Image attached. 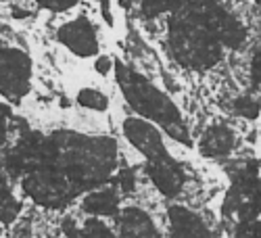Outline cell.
<instances>
[{
    "label": "cell",
    "instance_id": "6da1fadb",
    "mask_svg": "<svg viewBox=\"0 0 261 238\" xmlns=\"http://www.w3.org/2000/svg\"><path fill=\"white\" fill-rule=\"evenodd\" d=\"M115 77L125 102L132 107V111H136L138 117L157 125L173 142H178L186 148L192 146V136L182 117L180 107L161 88H157L153 82L138 73L134 67H127V65L117 61H115Z\"/></svg>",
    "mask_w": 261,
    "mask_h": 238
},
{
    "label": "cell",
    "instance_id": "7a4b0ae2",
    "mask_svg": "<svg viewBox=\"0 0 261 238\" xmlns=\"http://www.w3.org/2000/svg\"><path fill=\"white\" fill-rule=\"evenodd\" d=\"M34 61L28 50L0 44V96L11 104L23 102L32 92Z\"/></svg>",
    "mask_w": 261,
    "mask_h": 238
},
{
    "label": "cell",
    "instance_id": "3957f363",
    "mask_svg": "<svg viewBox=\"0 0 261 238\" xmlns=\"http://www.w3.org/2000/svg\"><path fill=\"white\" fill-rule=\"evenodd\" d=\"M59 44L77 59H90L100 55V40L96 23L88 15H73L57 30Z\"/></svg>",
    "mask_w": 261,
    "mask_h": 238
},
{
    "label": "cell",
    "instance_id": "277c9868",
    "mask_svg": "<svg viewBox=\"0 0 261 238\" xmlns=\"http://www.w3.org/2000/svg\"><path fill=\"white\" fill-rule=\"evenodd\" d=\"M121 134L127 144L144 157V161L169 155V148L165 146V134L157 125L138 115H127L121 121Z\"/></svg>",
    "mask_w": 261,
    "mask_h": 238
},
{
    "label": "cell",
    "instance_id": "5b68a950",
    "mask_svg": "<svg viewBox=\"0 0 261 238\" xmlns=\"http://www.w3.org/2000/svg\"><path fill=\"white\" fill-rule=\"evenodd\" d=\"M144 174H146L148 182L153 184V188L161 194L163 199H178L184 192L186 171H184L182 163L171 153L146 161L144 163Z\"/></svg>",
    "mask_w": 261,
    "mask_h": 238
},
{
    "label": "cell",
    "instance_id": "8992f818",
    "mask_svg": "<svg viewBox=\"0 0 261 238\" xmlns=\"http://www.w3.org/2000/svg\"><path fill=\"white\" fill-rule=\"evenodd\" d=\"M165 238H215V234L201 213L186 205H171L167 209Z\"/></svg>",
    "mask_w": 261,
    "mask_h": 238
},
{
    "label": "cell",
    "instance_id": "52a82bcc",
    "mask_svg": "<svg viewBox=\"0 0 261 238\" xmlns=\"http://www.w3.org/2000/svg\"><path fill=\"white\" fill-rule=\"evenodd\" d=\"M117 238H163L159 224L146 209L125 205L115 218Z\"/></svg>",
    "mask_w": 261,
    "mask_h": 238
},
{
    "label": "cell",
    "instance_id": "ba28073f",
    "mask_svg": "<svg viewBox=\"0 0 261 238\" xmlns=\"http://www.w3.org/2000/svg\"><path fill=\"white\" fill-rule=\"evenodd\" d=\"M236 144L238 134L234 127H230L228 123H213L203 129L197 148L205 159H226L234 153Z\"/></svg>",
    "mask_w": 261,
    "mask_h": 238
},
{
    "label": "cell",
    "instance_id": "9c48e42d",
    "mask_svg": "<svg viewBox=\"0 0 261 238\" xmlns=\"http://www.w3.org/2000/svg\"><path fill=\"white\" fill-rule=\"evenodd\" d=\"M121 199L123 197L113 184H105L100 188L86 192L80 201V209L88 218H117V213L121 211Z\"/></svg>",
    "mask_w": 261,
    "mask_h": 238
},
{
    "label": "cell",
    "instance_id": "30bf717a",
    "mask_svg": "<svg viewBox=\"0 0 261 238\" xmlns=\"http://www.w3.org/2000/svg\"><path fill=\"white\" fill-rule=\"evenodd\" d=\"M61 230L65 238H117L115 228L109 222L100 218H88V215H84L82 220L65 218Z\"/></svg>",
    "mask_w": 261,
    "mask_h": 238
},
{
    "label": "cell",
    "instance_id": "8fae6325",
    "mask_svg": "<svg viewBox=\"0 0 261 238\" xmlns=\"http://www.w3.org/2000/svg\"><path fill=\"white\" fill-rule=\"evenodd\" d=\"M75 104L84 111H90L96 115H105L111 111V98L105 90H100L98 86H80L73 96Z\"/></svg>",
    "mask_w": 261,
    "mask_h": 238
},
{
    "label": "cell",
    "instance_id": "7c38bea8",
    "mask_svg": "<svg viewBox=\"0 0 261 238\" xmlns=\"http://www.w3.org/2000/svg\"><path fill=\"white\" fill-rule=\"evenodd\" d=\"M21 213V201L15 197L11 178L0 169V224L11 226Z\"/></svg>",
    "mask_w": 261,
    "mask_h": 238
},
{
    "label": "cell",
    "instance_id": "4fadbf2b",
    "mask_svg": "<svg viewBox=\"0 0 261 238\" xmlns=\"http://www.w3.org/2000/svg\"><path fill=\"white\" fill-rule=\"evenodd\" d=\"M261 113V98L255 94L236 96L232 102V115L243 117V119H255Z\"/></svg>",
    "mask_w": 261,
    "mask_h": 238
},
{
    "label": "cell",
    "instance_id": "5bb4252c",
    "mask_svg": "<svg viewBox=\"0 0 261 238\" xmlns=\"http://www.w3.org/2000/svg\"><path fill=\"white\" fill-rule=\"evenodd\" d=\"M32 3H34L38 9H42V11L61 15V13H69V11L77 9L80 0H32Z\"/></svg>",
    "mask_w": 261,
    "mask_h": 238
},
{
    "label": "cell",
    "instance_id": "9a60e30c",
    "mask_svg": "<svg viewBox=\"0 0 261 238\" xmlns=\"http://www.w3.org/2000/svg\"><path fill=\"white\" fill-rule=\"evenodd\" d=\"M94 71L100 75V77H109L113 71H115V61L109 57V55H98L94 59Z\"/></svg>",
    "mask_w": 261,
    "mask_h": 238
},
{
    "label": "cell",
    "instance_id": "2e32d148",
    "mask_svg": "<svg viewBox=\"0 0 261 238\" xmlns=\"http://www.w3.org/2000/svg\"><path fill=\"white\" fill-rule=\"evenodd\" d=\"M132 3H134V0H117V5H119V7H123V9L132 7Z\"/></svg>",
    "mask_w": 261,
    "mask_h": 238
},
{
    "label": "cell",
    "instance_id": "e0dca14e",
    "mask_svg": "<svg viewBox=\"0 0 261 238\" xmlns=\"http://www.w3.org/2000/svg\"><path fill=\"white\" fill-rule=\"evenodd\" d=\"M0 3H13V0H0Z\"/></svg>",
    "mask_w": 261,
    "mask_h": 238
},
{
    "label": "cell",
    "instance_id": "ac0fdd59",
    "mask_svg": "<svg viewBox=\"0 0 261 238\" xmlns=\"http://www.w3.org/2000/svg\"><path fill=\"white\" fill-rule=\"evenodd\" d=\"M259 230H261V218H259Z\"/></svg>",
    "mask_w": 261,
    "mask_h": 238
}]
</instances>
